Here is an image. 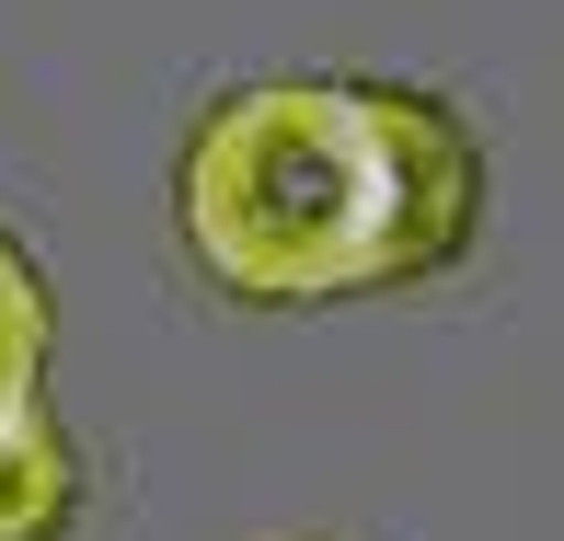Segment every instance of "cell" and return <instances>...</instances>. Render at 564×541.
Returning <instances> with one entry per match:
<instances>
[{
    "mask_svg": "<svg viewBox=\"0 0 564 541\" xmlns=\"http://www.w3.org/2000/svg\"><path fill=\"white\" fill-rule=\"evenodd\" d=\"M82 519V450L46 415V392L0 403V541H69Z\"/></svg>",
    "mask_w": 564,
    "mask_h": 541,
    "instance_id": "7a4b0ae2",
    "label": "cell"
},
{
    "mask_svg": "<svg viewBox=\"0 0 564 541\" xmlns=\"http://www.w3.org/2000/svg\"><path fill=\"white\" fill-rule=\"evenodd\" d=\"M173 230L253 312L426 289L484 230V150L403 82H242L173 162Z\"/></svg>",
    "mask_w": 564,
    "mask_h": 541,
    "instance_id": "6da1fadb",
    "label": "cell"
},
{
    "mask_svg": "<svg viewBox=\"0 0 564 541\" xmlns=\"http://www.w3.org/2000/svg\"><path fill=\"white\" fill-rule=\"evenodd\" d=\"M46 357H58V300H46V266L0 230V403L46 392Z\"/></svg>",
    "mask_w": 564,
    "mask_h": 541,
    "instance_id": "3957f363",
    "label": "cell"
}]
</instances>
